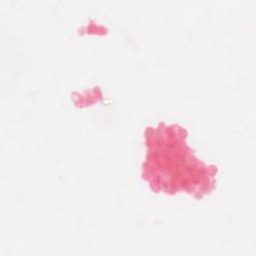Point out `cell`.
Returning <instances> with one entry per match:
<instances>
[{
  "instance_id": "cell-1",
  "label": "cell",
  "mask_w": 256,
  "mask_h": 256,
  "mask_svg": "<svg viewBox=\"0 0 256 256\" xmlns=\"http://www.w3.org/2000/svg\"><path fill=\"white\" fill-rule=\"evenodd\" d=\"M148 153L142 176L156 192L174 194L185 191L197 197L214 188L217 168L199 161L186 144V131L178 125L149 127Z\"/></svg>"
}]
</instances>
